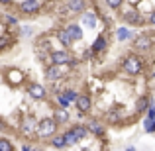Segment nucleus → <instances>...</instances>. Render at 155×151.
<instances>
[{
    "label": "nucleus",
    "mask_w": 155,
    "mask_h": 151,
    "mask_svg": "<svg viewBox=\"0 0 155 151\" xmlns=\"http://www.w3.org/2000/svg\"><path fill=\"white\" fill-rule=\"evenodd\" d=\"M57 132V122L55 118H43V120L38 122V136L41 137V140H47V137H53Z\"/></svg>",
    "instance_id": "nucleus-1"
},
{
    "label": "nucleus",
    "mask_w": 155,
    "mask_h": 151,
    "mask_svg": "<svg viewBox=\"0 0 155 151\" xmlns=\"http://www.w3.org/2000/svg\"><path fill=\"white\" fill-rule=\"evenodd\" d=\"M124 71L128 73V75H140L141 71H143V61L140 59L137 55H128L124 59Z\"/></svg>",
    "instance_id": "nucleus-2"
},
{
    "label": "nucleus",
    "mask_w": 155,
    "mask_h": 151,
    "mask_svg": "<svg viewBox=\"0 0 155 151\" xmlns=\"http://www.w3.org/2000/svg\"><path fill=\"white\" fill-rule=\"evenodd\" d=\"M20 132L24 136H34L38 132V120H35V116H31V114L24 116L22 122H20Z\"/></svg>",
    "instance_id": "nucleus-3"
},
{
    "label": "nucleus",
    "mask_w": 155,
    "mask_h": 151,
    "mask_svg": "<svg viewBox=\"0 0 155 151\" xmlns=\"http://www.w3.org/2000/svg\"><path fill=\"white\" fill-rule=\"evenodd\" d=\"M39 8H41V2H39V0H22V2L18 4V12L24 14V16L35 14V12H39Z\"/></svg>",
    "instance_id": "nucleus-4"
},
{
    "label": "nucleus",
    "mask_w": 155,
    "mask_h": 151,
    "mask_svg": "<svg viewBox=\"0 0 155 151\" xmlns=\"http://www.w3.org/2000/svg\"><path fill=\"white\" fill-rule=\"evenodd\" d=\"M28 94H30V98H34V100H45L47 90H45V87L39 84V83H30L28 84Z\"/></svg>",
    "instance_id": "nucleus-5"
},
{
    "label": "nucleus",
    "mask_w": 155,
    "mask_h": 151,
    "mask_svg": "<svg viewBox=\"0 0 155 151\" xmlns=\"http://www.w3.org/2000/svg\"><path fill=\"white\" fill-rule=\"evenodd\" d=\"M49 61L51 65H69L71 63V55H69L67 51H61V49H53L49 53Z\"/></svg>",
    "instance_id": "nucleus-6"
},
{
    "label": "nucleus",
    "mask_w": 155,
    "mask_h": 151,
    "mask_svg": "<svg viewBox=\"0 0 155 151\" xmlns=\"http://www.w3.org/2000/svg\"><path fill=\"white\" fill-rule=\"evenodd\" d=\"M63 65H49V67L45 69V79L47 80H59L61 77H63Z\"/></svg>",
    "instance_id": "nucleus-7"
},
{
    "label": "nucleus",
    "mask_w": 155,
    "mask_h": 151,
    "mask_svg": "<svg viewBox=\"0 0 155 151\" xmlns=\"http://www.w3.org/2000/svg\"><path fill=\"white\" fill-rule=\"evenodd\" d=\"M75 104H77V108H79L81 114H87L88 110H91L92 102H91V96H88V94H79V98H77Z\"/></svg>",
    "instance_id": "nucleus-8"
},
{
    "label": "nucleus",
    "mask_w": 155,
    "mask_h": 151,
    "mask_svg": "<svg viewBox=\"0 0 155 151\" xmlns=\"http://www.w3.org/2000/svg\"><path fill=\"white\" fill-rule=\"evenodd\" d=\"M4 77H6V80L10 84H20L24 80V75L22 71H18V69H8L6 73H4Z\"/></svg>",
    "instance_id": "nucleus-9"
},
{
    "label": "nucleus",
    "mask_w": 155,
    "mask_h": 151,
    "mask_svg": "<svg viewBox=\"0 0 155 151\" xmlns=\"http://www.w3.org/2000/svg\"><path fill=\"white\" fill-rule=\"evenodd\" d=\"M151 45H153V41H151L149 35H140V38L136 39V49L137 51H147Z\"/></svg>",
    "instance_id": "nucleus-10"
},
{
    "label": "nucleus",
    "mask_w": 155,
    "mask_h": 151,
    "mask_svg": "<svg viewBox=\"0 0 155 151\" xmlns=\"http://www.w3.org/2000/svg\"><path fill=\"white\" fill-rule=\"evenodd\" d=\"M124 18H126V22L132 24V26H140V24H141V16H140L137 10H128L124 14Z\"/></svg>",
    "instance_id": "nucleus-11"
},
{
    "label": "nucleus",
    "mask_w": 155,
    "mask_h": 151,
    "mask_svg": "<svg viewBox=\"0 0 155 151\" xmlns=\"http://www.w3.org/2000/svg\"><path fill=\"white\" fill-rule=\"evenodd\" d=\"M55 38L59 39V41L63 43L65 47H71V45H73V38L69 35V31L65 30V28H63V30H59V31H57V34H55Z\"/></svg>",
    "instance_id": "nucleus-12"
},
{
    "label": "nucleus",
    "mask_w": 155,
    "mask_h": 151,
    "mask_svg": "<svg viewBox=\"0 0 155 151\" xmlns=\"http://www.w3.org/2000/svg\"><path fill=\"white\" fill-rule=\"evenodd\" d=\"M65 30L69 31V35L73 38V41H77V39L83 38V30H81V26H77V24H69Z\"/></svg>",
    "instance_id": "nucleus-13"
},
{
    "label": "nucleus",
    "mask_w": 155,
    "mask_h": 151,
    "mask_svg": "<svg viewBox=\"0 0 155 151\" xmlns=\"http://www.w3.org/2000/svg\"><path fill=\"white\" fill-rule=\"evenodd\" d=\"M69 12H84V0H67Z\"/></svg>",
    "instance_id": "nucleus-14"
},
{
    "label": "nucleus",
    "mask_w": 155,
    "mask_h": 151,
    "mask_svg": "<svg viewBox=\"0 0 155 151\" xmlns=\"http://www.w3.org/2000/svg\"><path fill=\"white\" fill-rule=\"evenodd\" d=\"M63 136H65V141H67V147H71V145H77V143L81 141V137L75 133V130H73V128L69 130V132H65Z\"/></svg>",
    "instance_id": "nucleus-15"
},
{
    "label": "nucleus",
    "mask_w": 155,
    "mask_h": 151,
    "mask_svg": "<svg viewBox=\"0 0 155 151\" xmlns=\"http://www.w3.org/2000/svg\"><path fill=\"white\" fill-rule=\"evenodd\" d=\"M51 147L53 149H65V147H67V141H65V136H63V133L51 137Z\"/></svg>",
    "instance_id": "nucleus-16"
},
{
    "label": "nucleus",
    "mask_w": 155,
    "mask_h": 151,
    "mask_svg": "<svg viewBox=\"0 0 155 151\" xmlns=\"http://www.w3.org/2000/svg\"><path fill=\"white\" fill-rule=\"evenodd\" d=\"M83 24L88 28H94L96 26V14L94 12H83Z\"/></svg>",
    "instance_id": "nucleus-17"
},
{
    "label": "nucleus",
    "mask_w": 155,
    "mask_h": 151,
    "mask_svg": "<svg viewBox=\"0 0 155 151\" xmlns=\"http://www.w3.org/2000/svg\"><path fill=\"white\" fill-rule=\"evenodd\" d=\"M104 47H106V38H104V35H98V38H96V41L92 43L91 51L92 53H100V51H104Z\"/></svg>",
    "instance_id": "nucleus-18"
},
{
    "label": "nucleus",
    "mask_w": 155,
    "mask_h": 151,
    "mask_svg": "<svg viewBox=\"0 0 155 151\" xmlns=\"http://www.w3.org/2000/svg\"><path fill=\"white\" fill-rule=\"evenodd\" d=\"M55 122H57V124H65V122H69V112H67V108L57 110V112H55Z\"/></svg>",
    "instance_id": "nucleus-19"
},
{
    "label": "nucleus",
    "mask_w": 155,
    "mask_h": 151,
    "mask_svg": "<svg viewBox=\"0 0 155 151\" xmlns=\"http://www.w3.org/2000/svg\"><path fill=\"white\" fill-rule=\"evenodd\" d=\"M116 38L120 39V41H126V39H130V38H132V31H130L128 28H120V30L116 31Z\"/></svg>",
    "instance_id": "nucleus-20"
},
{
    "label": "nucleus",
    "mask_w": 155,
    "mask_h": 151,
    "mask_svg": "<svg viewBox=\"0 0 155 151\" xmlns=\"http://www.w3.org/2000/svg\"><path fill=\"white\" fill-rule=\"evenodd\" d=\"M2 20H4V24H8V26H18V16H14V14H4L2 16Z\"/></svg>",
    "instance_id": "nucleus-21"
},
{
    "label": "nucleus",
    "mask_w": 155,
    "mask_h": 151,
    "mask_svg": "<svg viewBox=\"0 0 155 151\" xmlns=\"http://www.w3.org/2000/svg\"><path fill=\"white\" fill-rule=\"evenodd\" d=\"M0 151H14V145H12L10 140H4L0 137Z\"/></svg>",
    "instance_id": "nucleus-22"
},
{
    "label": "nucleus",
    "mask_w": 155,
    "mask_h": 151,
    "mask_svg": "<svg viewBox=\"0 0 155 151\" xmlns=\"http://www.w3.org/2000/svg\"><path fill=\"white\" fill-rule=\"evenodd\" d=\"M73 130H75V133H77V136L81 137V140L88 136V128H84V126H75V128H73Z\"/></svg>",
    "instance_id": "nucleus-23"
},
{
    "label": "nucleus",
    "mask_w": 155,
    "mask_h": 151,
    "mask_svg": "<svg viewBox=\"0 0 155 151\" xmlns=\"http://www.w3.org/2000/svg\"><path fill=\"white\" fill-rule=\"evenodd\" d=\"M65 98H67L69 102H77V98H79V94H77L75 90H71V88H67V90H63Z\"/></svg>",
    "instance_id": "nucleus-24"
},
{
    "label": "nucleus",
    "mask_w": 155,
    "mask_h": 151,
    "mask_svg": "<svg viewBox=\"0 0 155 151\" xmlns=\"http://www.w3.org/2000/svg\"><path fill=\"white\" fill-rule=\"evenodd\" d=\"M136 108H137V112H143V110H147V108H149V100L145 98V96H143V98H140V102L136 104Z\"/></svg>",
    "instance_id": "nucleus-25"
},
{
    "label": "nucleus",
    "mask_w": 155,
    "mask_h": 151,
    "mask_svg": "<svg viewBox=\"0 0 155 151\" xmlns=\"http://www.w3.org/2000/svg\"><path fill=\"white\" fill-rule=\"evenodd\" d=\"M88 130H91L92 133H102V126H100L96 120H92L91 124H88Z\"/></svg>",
    "instance_id": "nucleus-26"
},
{
    "label": "nucleus",
    "mask_w": 155,
    "mask_h": 151,
    "mask_svg": "<svg viewBox=\"0 0 155 151\" xmlns=\"http://www.w3.org/2000/svg\"><path fill=\"white\" fill-rule=\"evenodd\" d=\"M57 102L61 104V108H69V104H71V102L65 98V94H63V92H61V94H57Z\"/></svg>",
    "instance_id": "nucleus-27"
},
{
    "label": "nucleus",
    "mask_w": 155,
    "mask_h": 151,
    "mask_svg": "<svg viewBox=\"0 0 155 151\" xmlns=\"http://www.w3.org/2000/svg\"><path fill=\"white\" fill-rule=\"evenodd\" d=\"M145 132H155V120H149V118L145 120Z\"/></svg>",
    "instance_id": "nucleus-28"
},
{
    "label": "nucleus",
    "mask_w": 155,
    "mask_h": 151,
    "mask_svg": "<svg viewBox=\"0 0 155 151\" xmlns=\"http://www.w3.org/2000/svg\"><path fill=\"white\" fill-rule=\"evenodd\" d=\"M106 4H108L110 8H114V10H116V8H120L122 6V0H104Z\"/></svg>",
    "instance_id": "nucleus-29"
},
{
    "label": "nucleus",
    "mask_w": 155,
    "mask_h": 151,
    "mask_svg": "<svg viewBox=\"0 0 155 151\" xmlns=\"http://www.w3.org/2000/svg\"><path fill=\"white\" fill-rule=\"evenodd\" d=\"M147 118L149 120H155V106H149L147 108Z\"/></svg>",
    "instance_id": "nucleus-30"
},
{
    "label": "nucleus",
    "mask_w": 155,
    "mask_h": 151,
    "mask_svg": "<svg viewBox=\"0 0 155 151\" xmlns=\"http://www.w3.org/2000/svg\"><path fill=\"white\" fill-rule=\"evenodd\" d=\"M12 2H14V0H0V4H2V6H10Z\"/></svg>",
    "instance_id": "nucleus-31"
},
{
    "label": "nucleus",
    "mask_w": 155,
    "mask_h": 151,
    "mask_svg": "<svg viewBox=\"0 0 155 151\" xmlns=\"http://www.w3.org/2000/svg\"><path fill=\"white\" fill-rule=\"evenodd\" d=\"M149 24L155 26V12H151V16H149Z\"/></svg>",
    "instance_id": "nucleus-32"
},
{
    "label": "nucleus",
    "mask_w": 155,
    "mask_h": 151,
    "mask_svg": "<svg viewBox=\"0 0 155 151\" xmlns=\"http://www.w3.org/2000/svg\"><path fill=\"white\" fill-rule=\"evenodd\" d=\"M22 151H31V145H22Z\"/></svg>",
    "instance_id": "nucleus-33"
}]
</instances>
